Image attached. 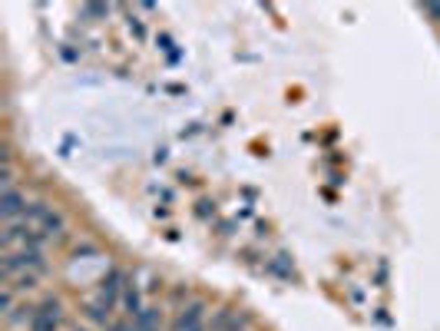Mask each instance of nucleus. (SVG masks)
Returning <instances> with one entry per match:
<instances>
[{
  "label": "nucleus",
  "mask_w": 440,
  "mask_h": 331,
  "mask_svg": "<svg viewBox=\"0 0 440 331\" xmlns=\"http://www.w3.org/2000/svg\"><path fill=\"white\" fill-rule=\"evenodd\" d=\"M96 252H100V249H96L93 242H80V245L73 249V255H76V258H80V255H96Z\"/></svg>",
  "instance_id": "obj_14"
},
{
  "label": "nucleus",
  "mask_w": 440,
  "mask_h": 331,
  "mask_svg": "<svg viewBox=\"0 0 440 331\" xmlns=\"http://www.w3.org/2000/svg\"><path fill=\"white\" fill-rule=\"evenodd\" d=\"M73 331H89V328H73Z\"/></svg>",
  "instance_id": "obj_17"
},
{
  "label": "nucleus",
  "mask_w": 440,
  "mask_h": 331,
  "mask_svg": "<svg viewBox=\"0 0 440 331\" xmlns=\"http://www.w3.org/2000/svg\"><path fill=\"white\" fill-rule=\"evenodd\" d=\"M37 229L43 232V239L47 242H57V239H63V232H66V219H63V212H57V209H47V216L37 222Z\"/></svg>",
  "instance_id": "obj_5"
},
{
  "label": "nucleus",
  "mask_w": 440,
  "mask_h": 331,
  "mask_svg": "<svg viewBox=\"0 0 440 331\" xmlns=\"http://www.w3.org/2000/svg\"><path fill=\"white\" fill-rule=\"evenodd\" d=\"M126 281H129V275H126L123 268H110V272H106V275L100 279V288H96V302L116 308V305H119V298H123Z\"/></svg>",
  "instance_id": "obj_2"
},
{
  "label": "nucleus",
  "mask_w": 440,
  "mask_h": 331,
  "mask_svg": "<svg viewBox=\"0 0 440 331\" xmlns=\"http://www.w3.org/2000/svg\"><path fill=\"white\" fill-rule=\"evenodd\" d=\"M83 315H87L89 325H96V328H110L113 325V308L103 305V302H87V308H83Z\"/></svg>",
  "instance_id": "obj_7"
},
{
  "label": "nucleus",
  "mask_w": 440,
  "mask_h": 331,
  "mask_svg": "<svg viewBox=\"0 0 440 331\" xmlns=\"http://www.w3.org/2000/svg\"><path fill=\"white\" fill-rule=\"evenodd\" d=\"M60 325H63L60 298L47 295V298L37 305V315H34V321H30V331H60Z\"/></svg>",
  "instance_id": "obj_1"
},
{
  "label": "nucleus",
  "mask_w": 440,
  "mask_h": 331,
  "mask_svg": "<svg viewBox=\"0 0 440 331\" xmlns=\"http://www.w3.org/2000/svg\"><path fill=\"white\" fill-rule=\"evenodd\" d=\"M119 308L126 311V318H139L142 315V288H139L136 281L129 279L126 281V288H123V298H119Z\"/></svg>",
  "instance_id": "obj_6"
},
{
  "label": "nucleus",
  "mask_w": 440,
  "mask_h": 331,
  "mask_svg": "<svg viewBox=\"0 0 440 331\" xmlns=\"http://www.w3.org/2000/svg\"><path fill=\"white\" fill-rule=\"evenodd\" d=\"M192 298H196V295H192V288H189V285H173V288H169V305L176 308V315L189 305V302H192Z\"/></svg>",
  "instance_id": "obj_10"
},
{
  "label": "nucleus",
  "mask_w": 440,
  "mask_h": 331,
  "mask_svg": "<svg viewBox=\"0 0 440 331\" xmlns=\"http://www.w3.org/2000/svg\"><path fill=\"white\" fill-rule=\"evenodd\" d=\"M106 331H139V325H136V318H119V321H113Z\"/></svg>",
  "instance_id": "obj_13"
},
{
  "label": "nucleus",
  "mask_w": 440,
  "mask_h": 331,
  "mask_svg": "<svg viewBox=\"0 0 440 331\" xmlns=\"http://www.w3.org/2000/svg\"><path fill=\"white\" fill-rule=\"evenodd\" d=\"M265 272H268V275H275V279H285V281L298 279V275H295V262H291L285 252L275 255V258H268V262H265Z\"/></svg>",
  "instance_id": "obj_8"
},
{
  "label": "nucleus",
  "mask_w": 440,
  "mask_h": 331,
  "mask_svg": "<svg viewBox=\"0 0 440 331\" xmlns=\"http://www.w3.org/2000/svg\"><path fill=\"white\" fill-rule=\"evenodd\" d=\"M251 325V315H245V311H239V308H219L212 318H209V331H249Z\"/></svg>",
  "instance_id": "obj_4"
},
{
  "label": "nucleus",
  "mask_w": 440,
  "mask_h": 331,
  "mask_svg": "<svg viewBox=\"0 0 440 331\" xmlns=\"http://www.w3.org/2000/svg\"><path fill=\"white\" fill-rule=\"evenodd\" d=\"M13 292H20V295H30V292H37V285H40V275H34V272H24V275H17L13 281H7Z\"/></svg>",
  "instance_id": "obj_11"
},
{
  "label": "nucleus",
  "mask_w": 440,
  "mask_h": 331,
  "mask_svg": "<svg viewBox=\"0 0 440 331\" xmlns=\"http://www.w3.org/2000/svg\"><path fill=\"white\" fill-rule=\"evenodd\" d=\"M80 13H83V17H106V13H110V7H106V3H87Z\"/></svg>",
  "instance_id": "obj_12"
},
{
  "label": "nucleus",
  "mask_w": 440,
  "mask_h": 331,
  "mask_svg": "<svg viewBox=\"0 0 440 331\" xmlns=\"http://www.w3.org/2000/svg\"><path fill=\"white\" fill-rule=\"evenodd\" d=\"M27 209H30L27 192H20L17 186H13V189H3V196H0V216H3L7 226H10V222H24Z\"/></svg>",
  "instance_id": "obj_3"
},
{
  "label": "nucleus",
  "mask_w": 440,
  "mask_h": 331,
  "mask_svg": "<svg viewBox=\"0 0 440 331\" xmlns=\"http://www.w3.org/2000/svg\"><path fill=\"white\" fill-rule=\"evenodd\" d=\"M129 30H133V34H136V37H146V27L139 24L136 17H133V20H129Z\"/></svg>",
  "instance_id": "obj_16"
},
{
  "label": "nucleus",
  "mask_w": 440,
  "mask_h": 331,
  "mask_svg": "<svg viewBox=\"0 0 440 331\" xmlns=\"http://www.w3.org/2000/svg\"><path fill=\"white\" fill-rule=\"evenodd\" d=\"M139 331H166V321H163V308L159 305H149L142 308V315L136 318Z\"/></svg>",
  "instance_id": "obj_9"
},
{
  "label": "nucleus",
  "mask_w": 440,
  "mask_h": 331,
  "mask_svg": "<svg viewBox=\"0 0 440 331\" xmlns=\"http://www.w3.org/2000/svg\"><path fill=\"white\" fill-rule=\"evenodd\" d=\"M196 216H199V219H209V216H215V209H209V203H199Z\"/></svg>",
  "instance_id": "obj_15"
}]
</instances>
